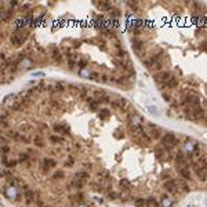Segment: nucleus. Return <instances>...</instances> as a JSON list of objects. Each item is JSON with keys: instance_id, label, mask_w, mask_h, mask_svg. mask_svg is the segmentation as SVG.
Instances as JSON below:
<instances>
[{"instance_id": "obj_15", "label": "nucleus", "mask_w": 207, "mask_h": 207, "mask_svg": "<svg viewBox=\"0 0 207 207\" xmlns=\"http://www.w3.org/2000/svg\"><path fill=\"white\" fill-rule=\"evenodd\" d=\"M129 6H130V9H133L134 11H137V10H138V4H137V3H131V2H130V3H129Z\"/></svg>"}, {"instance_id": "obj_6", "label": "nucleus", "mask_w": 207, "mask_h": 207, "mask_svg": "<svg viewBox=\"0 0 207 207\" xmlns=\"http://www.w3.org/2000/svg\"><path fill=\"white\" fill-rule=\"evenodd\" d=\"M32 142H33V145L36 146V148H44V146H46V141H44V138H43L40 134L33 135V140H32Z\"/></svg>"}, {"instance_id": "obj_5", "label": "nucleus", "mask_w": 207, "mask_h": 207, "mask_svg": "<svg viewBox=\"0 0 207 207\" xmlns=\"http://www.w3.org/2000/svg\"><path fill=\"white\" fill-rule=\"evenodd\" d=\"M51 57H53V59L57 63H61L62 59H63V55L61 54V51H59L57 47H51Z\"/></svg>"}, {"instance_id": "obj_16", "label": "nucleus", "mask_w": 207, "mask_h": 207, "mask_svg": "<svg viewBox=\"0 0 207 207\" xmlns=\"http://www.w3.org/2000/svg\"><path fill=\"white\" fill-rule=\"evenodd\" d=\"M2 129L3 130L9 129V122H7V120H2Z\"/></svg>"}, {"instance_id": "obj_8", "label": "nucleus", "mask_w": 207, "mask_h": 207, "mask_svg": "<svg viewBox=\"0 0 207 207\" xmlns=\"http://www.w3.org/2000/svg\"><path fill=\"white\" fill-rule=\"evenodd\" d=\"M54 130H55V133H58L61 135H66V133H68V130H69V129H68L66 126H62V124H55Z\"/></svg>"}, {"instance_id": "obj_19", "label": "nucleus", "mask_w": 207, "mask_h": 207, "mask_svg": "<svg viewBox=\"0 0 207 207\" xmlns=\"http://www.w3.org/2000/svg\"><path fill=\"white\" fill-rule=\"evenodd\" d=\"M17 4H18L17 2H11V3H10V6H17Z\"/></svg>"}, {"instance_id": "obj_18", "label": "nucleus", "mask_w": 207, "mask_h": 207, "mask_svg": "<svg viewBox=\"0 0 207 207\" xmlns=\"http://www.w3.org/2000/svg\"><path fill=\"white\" fill-rule=\"evenodd\" d=\"M148 109H149L152 113H157V109H156V108H153V106H148Z\"/></svg>"}, {"instance_id": "obj_17", "label": "nucleus", "mask_w": 207, "mask_h": 207, "mask_svg": "<svg viewBox=\"0 0 207 207\" xmlns=\"http://www.w3.org/2000/svg\"><path fill=\"white\" fill-rule=\"evenodd\" d=\"M163 98H164L166 101H170V99H171V95H170L169 93H163Z\"/></svg>"}, {"instance_id": "obj_13", "label": "nucleus", "mask_w": 207, "mask_h": 207, "mask_svg": "<svg viewBox=\"0 0 207 207\" xmlns=\"http://www.w3.org/2000/svg\"><path fill=\"white\" fill-rule=\"evenodd\" d=\"M108 116H109V110H108V109L99 110V117H101V119H106Z\"/></svg>"}, {"instance_id": "obj_4", "label": "nucleus", "mask_w": 207, "mask_h": 207, "mask_svg": "<svg viewBox=\"0 0 207 207\" xmlns=\"http://www.w3.org/2000/svg\"><path fill=\"white\" fill-rule=\"evenodd\" d=\"M131 43H133V47H134L135 53L141 54L142 49H144V42H142L141 39H138V37H134V39H131Z\"/></svg>"}, {"instance_id": "obj_2", "label": "nucleus", "mask_w": 207, "mask_h": 207, "mask_svg": "<svg viewBox=\"0 0 207 207\" xmlns=\"http://www.w3.org/2000/svg\"><path fill=\"white\" fill-rule=\"evenodd\" d=\"M171 77H173V76H171L170 72H167V70H162V72H159V73L155 75V82H156L157 84L163 89V87H166L167 82H169Z\"/></svg>"}, {"instance_id": "obj_10", "label": "nucleus", "mask_w": 207, "mask_h": 207, "mask_svg": "<svg viewBox=\"0 0 207 207\" xmlns=\"http://www.w3.org/2000/svg\"><path fill=\"white\" fill-rule=\"evenodd\" d=\"M32 130H33V127H32L30 124H26V123H25V124L21 126V131H23L25 134H28V133H29V131H32Z\"/></svg>"}, {"instance_id": "obj_1", "label": "nucleus", "mask_w": 207, "mask_h": 207, "mask_svg": "<svg viewBox=\"0 0 207 207\" xmlns=\"http://www.w3.org/2000/svg\"><path fill=\"white\" fill-rule=\"evenodd\" d=\"M162 145L169 150H173V148L177 145V137L173 133H167L162 137Z\"/></svg>"}, {"instance_id": "obj_12", "label": "nucleus", "mask_w": 207, "mask_h": 207, "mask_svg": "<svg viewBox=\"0 0 207 207\" xmlns=\"http://www.w3.org/2000/svg\"><path fill=\"white\" fill-rule=\"evenodd\" d=\"M90 79H93V80H101V75L98 72H90Z\"/></svg>"}, {"instance_id": "obj_9", "label": "nucleus", "mask_w": 207, "mask_h": 207, "mask_svg": "<svg viewBox=\"0 0 207 207\" xmlns=\"http://www.w3.org/2000/svg\"><path fill=\"white\" fill-rule=\"evenodd\" d=\"M178 86V79L177 77H171L169 82H167V84H166V87L167 89H174V87H177Z\"/></svg>"}, {"instance_id": "obj_7", "label": "nucleus", "mask_w": 207, "mask_h": 207, "mask_svg": "<svg viewBox=\"0 0 207 207\" xmlns=\"http://www.w3.org/2000/svg\"><path fill=\"white\" fill-rule=\"evenodd\" d=\"M94 99H95V101H98L99 104H101L102 101H104V99H105L106 97H108V94H106L105 93V91H104V90H94Z\"/></svg>"}, {"instance_id": "obj_3", "label": "nucleus", "mask_w": 207, "mask_h": 207, "mask_svg": "<svg viewBox=\"0 0 207 207\" xmlns=\"http://www.w3.org/2000/svg\"><path fill=\"white\" fill-rule=\"evenodd\" d=\"M148 129H149L148 135L152 138V140H160V138H162V131H160L159 127H156V126H153V124H150V123H148Z\"/></svg>"}, {"instance_id": "obj_11", "label": "nucleus", "mask_w": 207, "mask_h": 207, "mask_svg": "<svg viewBox=\"0 0 207 207\" xmlns=\"http://www.w3.org/2000/svg\"><path fill=\"white\" fill-rule=\"evenodd\" d=\"M77 66L80 68V70H82V69H86L87 61H86V59H77Z\"/></svg>"}, {"instance_id": "obj_14", "label": "nucleus", "mask_w": 207, "mask_h": 207, "mask_svg": "<svg viewBox=\"0 0 207 207\" xmlns=\"http://www.w3.org/2000/svg\"><path fill=\"white\" fill-rule=\"evenodd\" d=\"M109 76H108V75H101V82L102 83H110V80H109Z\"/></svg>"}]
</instances>
